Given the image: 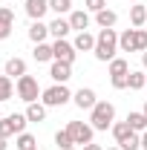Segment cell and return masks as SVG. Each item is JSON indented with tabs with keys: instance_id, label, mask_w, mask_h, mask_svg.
<instances>
[{
	"instance_id": "7c38bea8",
	"label": "cell",
	"mask_w": 147,
	"mask_h": 150,
	"mask_svg": "<svg viewBox=\"0 0 147 150\" xmlns=\"http://www.w3.org/2000/svg\"><path fill=\"white\" fill-rule=\"evenodd\" d=\"M72 32V23L69 20H64V18H58L49 23V35H55V40H64V38Z\"/></svg>"
},
{
	"instance_id": "836d02e7",
	"label": "cell",
	"mask_w": 147,
	"mask_h": 150,
	"mask_svg": "<svg viewBox=\"0 0 147 150\" xmlns=\"http://www.w3.org/2000/svg\"><path fill=\"white\" fill-rule=\"evenodd\" d=\"M9 35H12V26L9 23H0V40H6Z\"/></svg>"
},
{
	"instance_id": "4fadbf2b",
	"label": "cell",
	"mask_w": 147,
	"mask_h": 150,
	"mask_svg": "<svg viewBox=\"0 0 147 150\" xmlns=\"http://www.w3.org/2000/svg\"><path fill=\"white\" fill-rule=\"evenodd\" d=\"M72 46L78 49V52H92L95 49V35H90V32H78L72 40Z\"/></svg>"
},
{
	"instance_id": "d6986e66",
	"label": "cell",
	"mask_w": 147,
	"mask_h": 150,
	"mask_svg": "<svg viewBox=\"0 0 147 150\" xmlns=\"http://www.w3.org/2000/svg\"><path fill=\"white\" fill-rule=\"evenodd\" d=\"M26 118H29V121H43V118H46V104H43V101L29 104V107H26Z\"/></svg>"
},
{
	"instance_id": "d4e9b609",
	"label": "cell",
	"mask_w": 147,
	"mask_h": 150,
	"mask_svg": "<svg viewBox=\"0 0 147 150\" xmlns=\"http://www.w3.org/2000/svg\"><path fill=\"white\" fill-rule=\"evenodd\" d=\"M133 32H136V29H124V32L118 35V49H121V52H136V46H133Z\"/></svg>"
},
{
	"instance_id": "f1b7e54d",
	"label": "cell",
	"mask_w": 147,
	"mask_h": 150,
	"mask_svg": "<svg viewBox=\"0 0 147 150\" xmlns=\"http://www.w3.org/2000/svg\"><path fill=\"white\" fill-rule=\"evenodd\" d=\"M49 9H52V12H58V18H61V15L72 12V0H49Z\"/></svg>"
},
{
	"instance_id": "e575fe53",
	"label": "cell",
	"mask_w": 147,
	"mask_h": 150,
	"mask_svg": "<svg viewBox=\"0 0 147 150\" xmlns=\"http://www.w3.org/2000/svg\"><path fill=\"white\" fill-rule=\"evenodd\" d=\"M84 150H104L101 144H95V142H90V144H84Z\"/></svg>"
},
{
	"instance_id": "4dcf8cb0",
	"label": "cell",
	"mask_w": 147,
	"mask_h": 150,
	"mask_svg": "<svg viewBox=\"0 0 147 150\" xmlns=\"http://www.w3.org/2000/svg\"><path fill=\"white\" fill-rule=\"evenodd\" d=\"M110 84L115 90H127L130 87V75H115V78H110Z\"/></svg>"
},
{
	"instance_id": "44dd1931",
	"label": "cell",
	"mask_w": 147,
	"mask_h": 150,
	"mask_svg": "<svg viewBox=\"0 0 147 150\" xmlns=\"http://www.w3.org/2000/svg\"><path fill=\"white\" fill-rule=\"evenodd\" d=\"M127 124H130L136 133H144V130H147V118H144V112H127Z\"/></svg>"
},
{
	"instance_id": "484cf974",
	"label": "cell",
	"mask_w": 147,
	"mask_h": 150,
	"mask_svg": "<svg viewBox=\"0 0 147 150\" xmlns=\"http://www.w3.org/2000/svg\"><path fill=\"white\" fill-rule=\"evenodd\" d=\"M55 144H58L61 150H72L75 142H72V136H69V130H58V133H55Z\"/></svg>"
},
{
	"instance_id": "60d3db41",
	"label": "cell",
	"mask_w": 147,
	"mask_h": 150,
	"mask_svg": "<svg viewBox=\"0 0 147 150\" xmlns=\"http://www.w3.org/2000/svg\"><path fill=\"white\" fill-rule=\"evenodd\" d=\"M130 3H139V0H130Z\"/></svg>"
},
{
	"instance_id": "b9f144b4",
	"label": "cell",
	"mask_w": 147,
	"mask_h": 150,
	"mask_svg": "<svg viewBox=\"0 0 147 150\" xmlns=\"http://www.w3.org/2000/svg\"><path fill=\"white\" fill-rule=\"evenodd\" d=\"M0 118H3V115H0Z\"/></svg>"
},
{
	"instance_id": "d590c367",
	"label": "cell",
	"mask_w": 147,
	"mask_h": 150,
	"mask_svg": "<svg viewBox=\"0 0 147 150\" xmlns=\"http://www.w3.org/2000/svg\"><path fill=\"white\" fill-rule=\"evenodd\" d=\"M141 150H147V130L141 133Z\"/></svg>"
},
{
	"instance_id": "f35d334b",
	"label": "cell",
	"mask_w": 147,
	"mask_h": 150,
	"mask_svg": "<svg viewBox=\"0 0 147 150\" xmlns=\"http://www.w3.org/2000/svg\"><path fill=\"white\" fill-rule=\"evenodd\" d=\"M141 112H144V118H147V101H144V110H141Z\"/></svg>"
},
{
	"instance_id": "9c48e42d",
	"label": "cell",
	"mask_w": 147,
	"mask_h": 150,
	"mask_svg": "<svg viewBox=\"0 0 147 150\" xmlns=\"http://www.w3.org/2000/svg\"><path fill=\"white\" fill-rule=\"evenodd\" d=\"M72 101H75V107H81V110H92V107L98 104L95 90H90V87H81V90L72 95Z\"/></svg>"
},
{
	"instance_id": "3957f363",
	"label": "cell",
	"mask_w": 147,
	"mask_h": 150,
	"mask_svg": "<svg viewBox=\"0 0 147 150\" xmlns=\"http://www.w3.org/2000/svg\"><path fill=\"white\" fill-rule=\"evenodd\" d=\"M26 124H29L26 112L3 115V118H0V136H3V139H9V136H20V133H26Z\"/></svg>"
},
{
	"instance_id": "2e32d148",
	"label": "cell",
	"mask_w": 147,
	"mask_h": 150,
	"mask_svg": "<svg viewBox=\"0 0 147 150\" xmlns=\"http://www.w3.org/2000/svg\"><path fill=\"white\" fill-rule=\"evenodd\" d=\"M32 58H35L37 64H46V61H55V55H52V43H35V52H32Z\"/></svg>"
},
{
	"instance_id": "ab89813d",
	"label": "cell",
	"mask_w": 147,
	"mask_h": 150,
	"mask_svg": "<svg viewBox=\"0 0 147 150\" xmlns=\"http://www.w3.org/2000/svg\"><path fill=\"white\" fill-rule=\"evenodd\" d=\"M107 150H121V147H107Z\"/></svg>"
},
{
	"instance_id": "ac0fdd59",
	"label": "cell",
	"mask_w": 147,
	"mask_h": 150,
	"mask_svg": "<svg viewBox=\"0 0 147 150\" xmlns=\"http://www.w3.org/2000/svg\"><path fill=\"white\" fill-rule=\"evenodd\" d=\"M69 23H72L75 32H87V26H90V15H87L84 9H78V12L69 15Z\"/></svg>"
},
{
	"instance_id": "7402d4cb",
	"label": "cell",
	"mask_w": 147,
	"mask_h": 150,
	"mask_svg": "<svg viewBox=\"0 0 147 150\" xmlns=\"http://www.w3.org/2000/svg\"><path fill=\"white\" fill-rule=\"evenodd\" d=\"M147 87V72L141 69H130V87L127 90H144Z\"/></svg>"
},
{
	"instance_id": "8fae6325",
	"label": "cell",
	"mask_w": 147,
	"mask_h": 150,
	"mask_svg": "<svg viewBox=\"0 0 147 150\" xmlns=\"http://www.w3.org/2000/svg\"><path fill=\"white\" fill-rule=\"evenodd\" d=\"M49 35V23H43V20H32V26H29V40L32 43H43Z\"/></svg>"
},
{
	"instance_id": "ba28073f",
	"label": "cell",
	"mask_w": 147,
	"mask_h": 150,
	"mask_svg": "<svg viewBox=\"0 0 147 150\" xmlns=\"http://www.w3.org/2000/svg\"><path fill=\"white\" fill-rule=\"evenodd\" d=\"M49 78H52L55 84H66V81L72 78V64H64V61H52V67H49Z\"/></svg>"
},
{
	"instance_id": "1f68e13d",
	"label": "cell",
	"mask_w": 147,
	"mask_h": 150,
	"mask_svg": "<svg viewBox=\"0 0 147 150\" xmlns=\"http://www.w3.org/2000/svg\"><path fill=\"white\" fill-rule=\"evenodd\" d=\"M0 23H9V26L15 23V12L9 6H0Z\"/></svg>"
},
{
	"instance_id": "cb8c5ba5",
	"label": "cell",
	"mask_w": 147,
	"mask_h": 150,
	"mask_svg": "<svg viewBox=\"0 0 147 150\" xmlns=\"http://www.w3.org/2000/svg\"><path fill=\"white\" fill-rule=\"evenodd\" d=\"M115 75H130V64L124 58H112L110 61V78H115Z\"/></svg>"
},
{
	"instance_id": "8d00e7d4",
	"label": "cell",
	"mask_w": 147,
	"mask_h": 150,
	"mask_svg": "<svg viewBox=\"0 0 147 150\" xmlns=\"http://www.w3.org/2000/svg\"><path fill=\"white\" fill-rule=\"evenodd\" d=\"M6 147H9V144H6V139L0 136V150H6Z\"/></svg>"
},
{
	"instance_id": "9a60e30c",
	"label": "cell",
	"mask_w": 147,
	"mask_h": 150,
	"mask_svg": "<svg viewBox=\"0 0 147 150\" xmlns=\"http://www.w3.org/2000/svg\"><path fill=\"white\" fill-rule=\"evenodd\" d=\"M95 23H98L101 29H112V26L118 23V15H115L112 9H101V12H95Z\"/></svg>"
},
{
	"instance_id": "5bb4252c",
	"label": "cell",
	"mask_w": 147,
	"mask_h": 150,
	"mask_svg": "<svg viewBox=\"0 0 147 150\" xmlns=\"http://www.w3.org/2000/svg\"><path fill=\"white\" fill-rule=\"evenodd\" d=\"M6 75L9 78H23L26 75V61L23 58H9L6 61Z\"/></svg>"
},
{
	"instance_id": "8992f818",
	"label": "cell",
	"mask_w": 147,
	"mask_h": 150,
	"mask_svg": "<svg viewBox=\"0 0 147 150\" xmlns=\"http://www.w3.org/2000/svg\"><path fill=\"white\" fill-rule=\"evenodd\" d=\"M66 130H69V136H72L75 144H90L95 127H92V124H87V121H69V124H66Z\"/></svg>"
},
{
	"instance_id": "4316f807",
	"label": "cell",
	"mask_w": 147,
	"mask_h": 150,
	"mask_svg": "<svg viewBox=\"0 0 147 150\" xmlns=\"http://www.w3.org/2000/svg\"><path fill=\"white\" fill-rule=\"evenodd\" d=\"M133 46H136V52H147V29L133 32Z\"/></svg>"
},
{
	"instance_id": "7a4b0ae2",
	"label": "cell",
	"mask_w": 147,
	"mask_h": 150,
	"mask_svg": "<svg viewBox=\"0 0 147 150\" xmlns=\"http://www.w3.org/2000/svg\"><path fill=\"white\" fill-rule=\"evenodd\" d=\"M92 127L95 130H107L115 124V107H112L110 101H98L95 107H92V115H90Z\"/></svg>"
},
{
	"instance_id": "277c9868",
	"label": "cell",
	"mask_w": 147,
	"mask_h": 150,
	"mask_svg": "<svg viewBox=\"0 0 147 150\" xmlns=\"http://www.w3.org/2000/svg\"><path fill=\"white\" fill-rule=\"evenodd\" d=\"M15 93H18L20 101H26V104H35L37 95L43 93V90H40L37 78H32V75H23V78H18V84H15Z\"/></svg>"
},
{
	"instance_id": "e0dca14e",
	"label": "cell",
	"mask_w": 147,
	"mask_h": 150,
	"mask_svg": "<svg viewBox=\"0 0 147 150\" xmlns=\"http://www.w3.org/2000/svg\"><path fill=\"white\" fill-rule=\"evenodd\" d=\"M130 23H133L136 29H141V26L147 23V6H139V3L130 6Z\"/></svg>"
},
{
	"instance_id": "52a82bcc",
	"label": "cell",
	"mask_w": 147,
	"mask_h": 150,
	"mask_svg": "<svg viewBox=\"0 0 147 150\" xmlns=\"http://www.w3.org/2000/svg\"><path fill=\"white\" fill-rule=\"evenodd\" d=\"M75 52H78V49H75V46L69 43V40H66V38H64V40H55V43H52V55H55V61L72 64V61H75Z\"/></svg>"
},
{
	"instance_id": "6da1fadb",
	"label": "cell",
	"mask_w": 147,
	"mask_h": 150,
	"mask_svg": "<svg viewBox=\"0 0 147 150\" xmlns=\"http://www.w3.org/2000/svg\"><path fill=\"white\" fill-rule=\"evenodd\" d=\"M118 52V32L115 29H101L98 38H95V49H92V55L98 58V61H107L110 64L112 58Z\"/></svg>"
},
{
	"instance_id": "603a6c76",
	"label": "cell",
	"mask_w": 147,
	"mask_h": 150,
	"mask_svg": "<svg viewBox=\"0 0 147 150\" xmlns=\"http://www.w3.org/2000/svg\"><path fill=\"white\" fill-rule=\"evenodd\" d=\"M15 95V81L9 75H0V101H9Z\"/></svg>"
},
{
	"instance_id": "f546056e",
	"label": "cell",
	"mask_w": 147,
	"mask_h": 150,
	"mask_svg": "<svg viewBox=\"0 0 147 150\" xmlns=\"http://www.w3.org/2000/svg\"><path fill=\"white\" fill-rule=\"evenodd\" d=\"M110 130H112V136H115V142H121V139H124L127 133H133V127H130L127 121H115Z\"/></svg>"
},
{
	"instance_id": "ffe728a7",
	"label": "cell",
	"mask_w": 147,
	"mask_h": 150,
	"mask_svg": "<svg viewBox=\"0 0 147 150\" xmlns=\"http://www.w3.org/2000/svg\"><path fill=\"white\" fill-rule=\"evenodd\" d=\"M118 147H121V150H139V147H141V133H136V130L127 133V136L118 142Z\"/></svg>"
},
{
	"instance_id": "5b68a950",
	"label": "cell",
	"mask_w": 147,
	"mask_h": 150,
	"mask_svg": "<svg viewBox=\"0 0 147 150\" xmlns=\"http://www.w3.org/2000/svg\"><path fill=\"white\" fill-rule=\"evenodd\" d=\"M69 98H72V93H69V87H66V84H52L49 90H43V93H40V101H43L46 107H64Z\"/></svg>"
},
{
	"instance_id": "30bf717a",
	"label": "cell",
	"mask_w": 147,
	"mask_h": 150,
	"mask_svg": "<svg viewBox=\"0 0 147 150\" xmlns=\"http://www.w3.org/2000/svg\"><path fill=\"white\" fill-rule=\"evenodd\" d=\"M49 12V0H26V15L32 20H40Z\"/></svg>"
},
{
	"instance_id": "83f0119b",
	"label": "cell",
	"mask_w": 147,
	"mask_h": 150,
	"mask_svg": "<svg viewBox=\"0 0 147 150\" xmlns=\"http://www.w3.org/2000/svg\"><path fill=\"white\" fill-rule=\"evenodd\" d=\"M15 147H18V150H37L35 136H29V133H20V136H18V142H15Z\"/></svg>"
},
{
	"instance_id": "d6a6232c",
	"label": "cell",
	"mask_w": 147,
	"mask_h": 150,
	"mask_svg": "<svg viewBox=\"0 0 147 150\" xmlns=\"http://www.w3.org/2000/svg\"><path fill=\"white\" fill-rule=\"evenodd\" d=\"M84 6L90 12H101V9H107V0H84Z\"/></svg>"
},
{
	"instance_id": "74e56055",
	"label": "cell",
	"mask_w": 147,
	"mask_h": 150,
	"mask_svg": "<svg viewBox=\"0 0 147 150\" xmlns=\"http://www.w3.org/2000/svg\"><path fill=\"white\" fill-rule=\"evenodd\" d=\"M141 64H144V69H147V52H141Z\"/></svg>"
}]
</instances>
